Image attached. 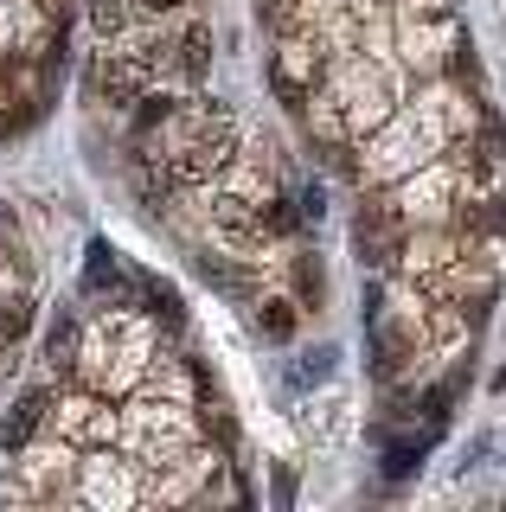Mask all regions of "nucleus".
<instances>
[{
	"instance_id": "f257e3e1",
	"label": "nucleus",
	"mask_w": 506,
	"mask_h": 512,
	"mask_svg": "<svg viewBox=\"0 0 506 512\" xmlns=\"http://www.w3.org/2000/svg\"><path fill=\"white\" fill-rule=\"evenodd\" d=\"M225 154H231V128L212 122V135H193V141L180 148L173 173H180V180H199V173H218V167H225Z\"/></svg>"
},
{
	"instance_id": "f03ea898",
	"label": "nucleus",
	"mask_w": 506,
	"mask_h": 512,
	"mask_svg": "<svg viewBox=\"0 0 506 512\" xmlns=\"http://www.w3.org/2000/svg\"><path fill=\"white\" fill-rule=\"evenodd\" d=\"M45 410H52V397H45V384H33V391L13 404V416H7V429H0V442H7V455H20L26 442H33V429L45 423Z\"/></svg>"
},
{
	"instance_id": "7ed1b4c3",
	"label": "nucleus",
	"mask_w": 506,
	"mask_h": 512,
	"mask_svg": "<svg viewBox=\"0 0 506 512\" xmlns=\"http://www.w3.org/2000/svg\"><path fill=\"white\" fill-rule=\"evenodd\" d=\"M193 269H199L212 288L237 295V301H250V288H257V276H250V269H237V263H225V256H193Z\"/></svg>"
},
{
	"instance_id": "20e7f679",
	"label": "nucleus",
	"mask_w": 506,
	"mask_h": 512,
	"mask_svg": "<svg viewBox=\"0 0 506 512\" xmlns=\"http://www.w3.org/2000/svg\"><path fill=\"white\" fill-rule=\"evenodd\" d=\"M97 90L109 96V103H129V109H135V96H141V84H135L129 64H103V71H97Z\"/></svg>"
},
{
	"instance_id": "39448f33",
	"label": "nucleus",
	"mask_w": 506,
	"mask_h": 512,
	"mask_svg": "<svg viewBox=\"0 0 506 512\" xmlns=\"http://www.w3.org/2000/svg\"><path fill=\"white\" fill-rule=\"evenodd\" d=\"M84 288H122V276H116V256H109V244H90V256H84Z\"/></svg>"
},
{
	"instance_id": "423d86ee",
	"label": "nucleus",
	"mask_w": 506,
	"mask_h": 512,
	"mask_svg": "<svg viewBox=\"0 0 506 512\" xmlns=\"http://www.w3.org/2000/svg\"><path fill=\"white\" fill-rule=\"evenodd\" d=\"M257 327H263V340H295V301H263V314H257Z\"/></svg>"
},
{
	"instance_id": "0eeeda50",
	"label": "nucleus",
	"mask_w": 506,
	"mask_h": 512,
	"mask_svg": "<svg viewBox=\"0 0 506 512\" xmlns=\"http://www.w3.org/2000/svg\"><path fill=\"white\" fill-rule=\"evenodd\" d=\"M295 288H302V308H321V295H327L321 256H295Z\"/></svg>"
},
{
	"instance_id": "6e6552de",
	"label": "nucleus",
	"mask_w": 506,
	"mask_h": 512,
	"mask_svg": "<svg viewBox=\"0 0 506 512\" xmlns=\"http://www.w3.org/2000/svg\"><path fill=\"white\" fill-rule=\"evenodd\" d=\"M71 352H77V320L58 314L52 320V340H45V359H52V365H71Z\"/></svg>"
},
{
	"instance_id": "1a4fd4ad",
	"label": "nucleus",
	"mask_w": 506,
	"mask_h": 512,
	"mask_svg": "<svg viewBox=\"0 0 506 512\" xmlns=\"http://www.w3.org/2000/svg\"><path fill=\"white\" fill-rule=\"evenodd\" d=\"M417 461H423V448H417V442H398V448L385 455V474H391V480H410V474H417Z\"/></svg>"
},
{
	"instance_id": "9d476101",
	"label": "nucleus",
	"mask_w": 506,
	"mask_h": 512,
	"mask_svg": "<svg viewBox=\"0 0 506 512\" xmlns=\"http://www.w3.org/2000/svg\"><path fill=\"white\" fill-rule=\"evenodd\" d=\"M205 64H212V39H205V26H193L186 32V71L205 77Z\"/></svg>"
},
{
	"instance_id": "9b49d317",
	"label": "nucleus",
	"mask_w": 506,
	"mask_h": 512,
	"mask_svg": "<svg viewBox=\"0 0 506 512\" xmlns=\"http://www.w3.org/2000/svg\"><path fill=\"white\" fill-rule=\"evenodd\" d=\"M26 327H33V301H7V314H0V333H7V340H20Z\"/></svg>"
},
{
	"instance_id": "f8f14e48",
	"label": "nucleus",
	"mask_w": 506,
	"mask_h": 512,
	"mask_svg": "<svg viewBox=\"0 0 506 512\" xmlns=\"http://www.w3.org/2000/svg\"><path fill=\"white\" fill-rule=\"evenodd\" d=\"M167 96H135V128H154V122H167Z\"/></svg>"
},
{
	"instance_id": "ddd939ff",
	"label": "nucleus",
	"mask_w": 506,
	"mask_h": 512,
	"mask_svg": "<svg viewBox=\"0 0 506 512\" xmlns=\"http://www.w3.org/2000/svg\"><path fill=\"white\" fill-rule=\"evenodd\" d=\"M398 359H404V340H398V333H378V378L398 372Z\"/></svg>"
},
{
	"instance_id": "4468645a",
	"label": "nucleus",
	"mask_w": 506,
	"mask_h": 512,
	"mask_svg": "<svg viewBox=\"0 0 506 512\" xmlns=\"http://www.w3.org/2000/svg\"><path fill=\"white\" fill-rule=\"evenodd\" d=\"M90 20H97L103 32H116L122 26V7H116V0H90Z\"/></svg>"
},
{
	"instance_id": "2eb2a0df",
	"label": "nucleus",
	"mask_w": 506,
	"mask_h": 512,
	"mask_svg": "<svg viewBox=\"0 0 506 512\" xmlns=\"http://www.w3.org/2000/svg\"><path fill=\"white\" fill-rule=\"evenodd\" d=\"M154 308H161V320H167V327H180V301H173V288H161V282H154Z\"/></svg>"
},
{
	"instance_id": "dca6fc26",
	"label": "nucleus",
	"mask_w": 506,
	"mask_h": 512,
	"mask_svg": "<svg viewBox=\"0 0 506 512\" xmlns=\"http://www.w3.org/2000/svg\"><path fill=\"white\" fill-rule=\"evenodd\" d=\"M148 7H154V13H173V7H180V0H148Z\"/></svg>"
},
{
	"instance_id": "f3484780",
	"label": "nucleus",
	"mask_w": 506,
	"mask_h": 512,
	"mask_svg": "<svg viewBox=\"0 0 506 512\" xmlns=\"http://www.w3.org/2000/svg\"><path fill=\"white\" fill-rule=\"evenodd\" d=\"M0 365H7V346H0Z\"/></svg>"
}]
</instances>
